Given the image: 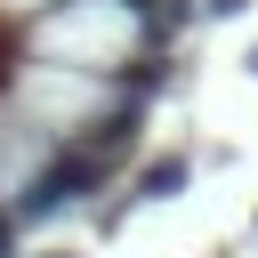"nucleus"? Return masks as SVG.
Returning a JSON list of instances; mask_svg holds the SVG:
<instances>
[{
    "instance_id": "423d86ee",
    "label": "nucleus",
    "mask_w": 258,
    "mask_h": 258,
    "mask_svg": "<svg viewBox=\"0 0 258 258\" xmlns=\"http://www.w3.org/2000/svg\"><path fill=\"white\" fill-rule=\"evenodd\" d=\"M48 258H73V250H48Z\"/></svg>"
},
{
    "instance_id": "7ed1b4c3",
    "label": "nucleus",
    "mask_w": 258,
    "mask_h": 258,
    "mask_svg": "<svg viewBox=\"0 0 258 258\" xmlns=\"http://www.w3.org/2000/svg\"><path fill=\"white\" fill-rule=\"evenodd\" d=\"M185 177H194V161H185V153H161V161H145V169H137L129 202H169V194H177Z\"/></svg>"
},
{
    "instance_id": "0eeeda50",
    "label": "nucleus",
    "mask_w": 258,
    "mask_h": 258,
    "mask_svg": "<svg viewBox=\"0 0 258 258\" xmlns=\"http://www.w3.org/2000/svg\"><path fill=\"white\" fill-rule=\"evenodd\" d=\"M250 73H258V48H250Z\"/></svg>"
},
{
    "instance_id": "39448f33",
    "label": "nucleus",
    "mask_w": 258,
    "mask_h": 258,
    "mask_svg": "<svg viewBox=\"0 0 258 258\" xmlns=\"http://www.w3.org/2000/svg\"><path fill=\"white\" fill-rule=\"evenodd\" d=\"M250 0H202V16H242Z\"/></svg>"
},
{
    "instance_id": "f257e3e1",
    "label": "nucleus",
    "mask_w": 258,
    "mask_h": 258,
    "mask_svg": "<svg viewBox=\"0 0 258 258\" xmlns=\"http://www.w3.org/2000/svg\"><path fill=\"white\" fill-rule=\"evenodd\" d=\"M113 153H97V145H81V137H64L32 177H24V194H16V218H56L64 202H89L97 185H113Z\"/></svg>"
},
{
    "instance_id": "f03ea898",
    "label": "nucleus",
    "mask_w": 258,
    "mask_h": 258,
    "mask_svg": "<svg viewBox=\"0 0 258 258\" xmlns=\"http://www.w3.org/2000/svg\"><path fill=\"white\" fill-rule=\"evenodd\" d=\"M113 73H121V97H129V105H145V97H161V89H169V48H145L137 64H113Z\"/></svg>"
},
{
    "instance_id": "20e7f679",
    "label": "nucleus",
    "mask_w": 258,
    "mask_h": 258,
    "mask_svg": "<svg viewBox=\"0 0 258 258\" xmlns=\"http://www.w3.org/2000/svg\"><path fill=\"white\" fill-rule=\"evenodd\" d=\"M0 258H16V210H0Z\"/></svg>"
}]
</instances>
